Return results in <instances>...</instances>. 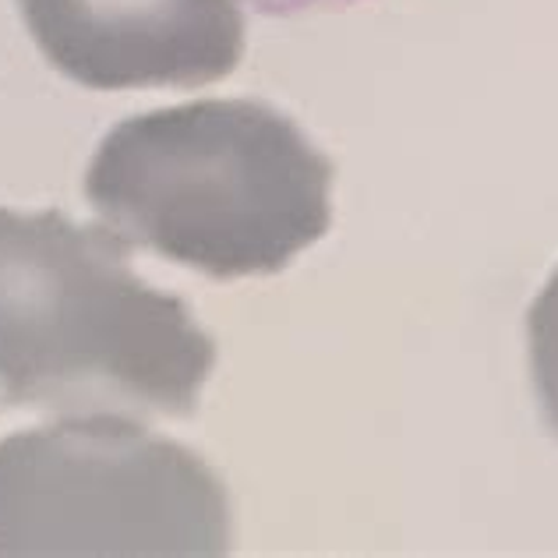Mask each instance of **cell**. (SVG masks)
I'll use <instances>...</instances> for the list:
<instances>
[{
  "mask_svg": "<svg viewBox=\"0 0 558 558\" xmlns=\"http://www.w3.org/2000/svg\"><path fill=\"white\" fill-rule=\"evenodd\" d=\"M216 364L191 307L107 223L0 209V400L57 417H187Z\"/></svg>",
  "mask_w": 558,
  "mask_h": 558,
  "instance_id": "obj_1",
  "label": "cell"
},
{
  "mask_svg": "<svg viewBox=\"0 0 558 558\" xmlns=\"http://www.w3.org/2000/svg\"><path fill=\"white\" fill-rule=\"evenodd\" d=\"M329 156L266 102L195 99L128 117L85 173L99 223L213 279L287 269L332 223Z\"/></svg>",
  "mask_w": 558,
  "mask_h": 558,
  "instance_id": "obj_2",
  "label": "cell"
},
{
  "mask_svg": "<svg viewBox=\"0 0 558 558\" xmlns=\"http://www.w3.org/2000/svg\"><path fill=\"white\" fill-rule=\"evenodd\" d=\"M230 541L219 474L138 417H57L0 442V558H216Z\"/></svg>",
  "mask_w": 558,
  "mask_h": 558,
  "instance_id": "obj_3",
  "label": "cell"
},
{
  "mask_svg": "<svg viewBox=\"0 0 558 558\" xmlns=\"http://www.w3.org/2000/svg\"><path fill=\"white\" fill-rule=\"evenodd\" d=\"M43 57L85 89H195L238 71L241 0H19Z\"/></svg>",
  "mask_w": 558,
  "mask_h": 558,
  "instance_id": "obj_4",
  "label": "cell"
},
{
  "mask_svg": "<svg viewBox=\"0 0 558 558\" xmlns=\"http://www.w3.org/2000/svg\"><path fill=\"white\" fill-rule=\"evenodd\" d=\"M526 357L541 414L558 438V269L526 312Z\"/></svg>",
  "mask_w": 558,
  "mask_h": 558,
  "instance_id": "obj_5",
  "label": "cell"
},
{
  "mask_svg": "<svg viewBox=\"0 0 558 558\" xmlns=\"http://www.w3.org/2000/svg\"><path fill=\"white\" fill-rule=\"evenodd\" d=\"M262 14H315V11H340L361 0H247Z\"/></svg>",
  "mask_w": 558,
  "mask_h": 558,
  "instance_id": "obj_6",
  "label": "cell"
}]
</instances>
